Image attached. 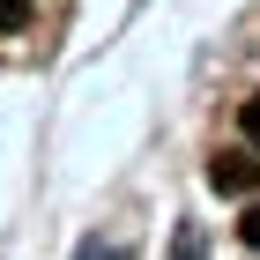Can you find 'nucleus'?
Segmentation results:
<instances>
[{
    "label": "nucleus",
    "instance_id": "nucleus-3",
    "mask_svg": "<svg viewBox=\"0 0 260 260\" xmlns=\"http://www.w3.org/2000/svg\"><path fill=\"white\" fill-rule=\"evenodd\" d=\"M22 15H30V0H0V30H22Z\"/></svg>",
    "mask_w": 260,
    "mask_h": 260
},
{
    "label": "nucleus",
    "instance_id": "nucleus-1",
    "mask_svg": "<svg viewBox=\"0 0 260 260\" xmlns=\"http://www.w3.org/2000/svg\"><path fill=\"white\" fill-rule=\"evenodd\" d=\"M208 179H216V193H260V164L245 156V149H223V156L208 164Z\"/></svg>",
    "mask_w": 260,
    "mask_h": 260
},
{
    "label": "nucleus",
    "instance_id": "nucleus-4",
    "mask_svg": "<svg viewBox=\"0 0 260 260\" xmlns=\"http://www.w3.org/2000/svg\"><path fill=\"white\" fill-rule=\"evenodd\" d=\"M238 238H245V245H253V253H260V201H253V208H245V223H238Z\"/></svg>",
    "mask_w": 260,
    "mask_h": 260
},
{
    "label": "nucleus",
    "instance_id": "nucleus-2",
    "mask_svg": "<svg viewBox=\"0 0 260 260\" xmlns=\"http://www.w3.org/2000/svg\"><path fill=\"white\" fill-rule=\"evenodd\" d=\"M238 119H245V141H253V149H260V89H253V97H245V112H238Z\"/></svg>",
    "mask_w": 260,
    "mask_h": 260
}]
</instances>
